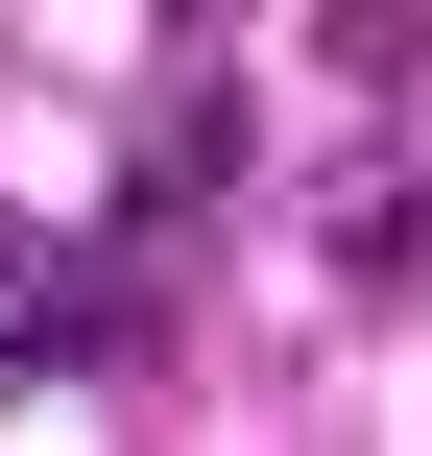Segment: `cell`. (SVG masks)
Returning <instances> with one entry per match:
<instances>
[{
    "label": "cell",
    "mask_w": 432,
    "mask_h": 456,
    "mask_svg": "<svg viewBox=\"0 0 432 456\" xmlns=\"http://www.w3.org/2000/svg\"><path fill=\"white\" fill-rule=\"evenodd\" d=\"M216 168H240V96H216V72H192V96H168V120H144V192H216Z\"/></svg>",
    "instance_id": "6da1fadb"
}]
</instances>
